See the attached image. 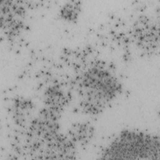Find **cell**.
I'll use <instances>...</instances> for the list:
<instances>
[{
    "instance_id": "obj_1",
    "label": "cell",
    "mask_w": 160,
    "mask_h": 160,
    "mask_svg": "<svg viewBox=\"0 0 160 160\" xmlns=\"http://www.w3.org/2000/svg\"><path fill=\"white\" fill-rule=\"evenodd\" d=\"M159 149V139L154 136L125 131L109 144L104 156L108 159H155Z\"/></svg>"
},
{
    "instance_id": "obj_2",
    "label": "cell",
    "mask_w": 160,
    "mask_h": 160,
    "mask_svg": "<svg viewBox=\"0 0 160 160\" xmlns=\"http://www.w3.org/2000/svg\"><path fill=\"white\" fill-rule=\"evenodd\" d=\"M83 95L88 100L99 103L111 101L119 91L121 87L117 79L106 69L91 68L86 72L82 79Z\"/></svg>"
},
{
    "instance_id": "obj_3",
    "label": "cell",
    "mask_w": 160,
    "mask_h": 160,
    "mask_svg": "<svg viewBox=\"0 0 160 160\" xmlns=\"http://www.w3.org/2000/svg\"><path fill=\"white\" fill-rule=\"evenodd\" d=\"M81 2L79 1H69L64 4L59 11V16L63 20L69 22H75L80 14Z\"/></svg>"
},
{
    "instance_id": "obj_4",
    "label": "cell",
    "mask_w": 160,
    "mask_h": 160,
    "mask_svg": "<svg viewBox=\"0 0 160 160\" xmlns=\"http://www.w3.org/2000/svg\"><path fill=\"white\" fill-rule=\"evenodd\" d=\"M86 124H75L72 129L71 136L73 141L80 143H87L91 139L94 129L92 127Z\"/></svg>"
}]
</instances>
